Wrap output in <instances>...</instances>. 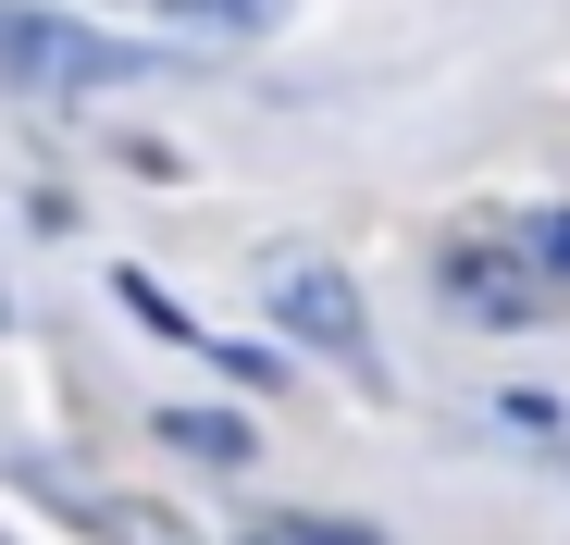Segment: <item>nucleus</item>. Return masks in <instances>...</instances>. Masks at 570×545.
<instances>
[{
	"label": "nucleus",
	"mask_w": 570,
	"mask_h": 545,
	"mask_svg": "<svg viewBox=\"0 0 570 545\" xmlns=\"http://www.w3.org/2000/svg\"><path fill=\"white\" fill-rule=\"evenodd\" d=\"M161 62L137 38H100L75 13H0V87H26V100H100V87H149Z\"/></svg>",
	"instance_id": "nucleus-1"
},
{
	"label": "nucleus",
	"mask_w": 570,
	"mask_h": 545,
	"mask_svg": "<svg viewBox=\"0 0 570 545\" xmlns=\"http://www.w3.org/2000/svg\"><path fill=\"white\" fill-rule=\"evenodd\" d=\"M248 545H335V533H248Z\"/></svg>",
	"instance_id": "nucleus-6"
},
{
	"label": "nucleus",
	"mask_w": 570,
	"mask_h": 545,
	"mask_svg": "<svg viewBox=\"0 0 570 545\" xmlns=\"http://www.w3.org/2000/svg\"><path fill=\"white\" fill-rule=\"evenodd\" d=\"M174 446H199V459H248V422H174Z\"/></svg>",
	"instance_id": "nucleus-4"
},
{
	"label": "nucleus",
	"mask_w": 570,
	"mask_h": 545,
	"mask_svg": "<svg viewBox=\"0 0 570 545\" xmlns=\"http://www.w3.org/2000/svg\"><path fill=\"white\" fill-rule=\"evenodd\" d=\"M0 323H13V298H0Z\"/></svg>",
	"instance_id": "nucleus-7"
},
{
	"label": "nucleus",
	"mask_w": 570,
	"mask_h": 545,
	"mask_svg": "<svg viewBox=\"0 0 570 545\" xmlns=\"http://www.w3.org/2000/svg\"><path fill=\"white\" fill-rule=\"evenodd\" d=\"M434 286H446V310H471V323H533L546 260H533V236H521V248H509V236H459V248L434 260Z\"/></svg>",
	"instance_id": "nucleus-3"
},
{
	"label": "nucleus",
	"mask_w": 570,
	"mask_h": 545,
	"mask_svg": "<svg viewBox=\"0 0 570 545\" xmlns=\"http://www.w3.org/2000/svg\"><path fill=\"white\" fill-rule=\"evenodd\" d=\"M273 323L285 335H311V347H335L347 359V373H372V323H360V286H347V272L335 260H311V248H273Z\"/></svg>",
	"instance_id": "nucleus-2"
},
{
	"label": "nucleus",
	"mask_w": 570,
	"mask_h": 545,
	"mask_svg": "<svg viewBox=\"0 0 570 545\" xmlns=\"http://www.w3.org/2000/svg\"><path fill=\"white\" fill-rule=\"evenodd\" d=\"M174 13H199V26H273V0H174Z\"/></svg>",
	"instance_id": "nucleus-5"
}]
</instances>
